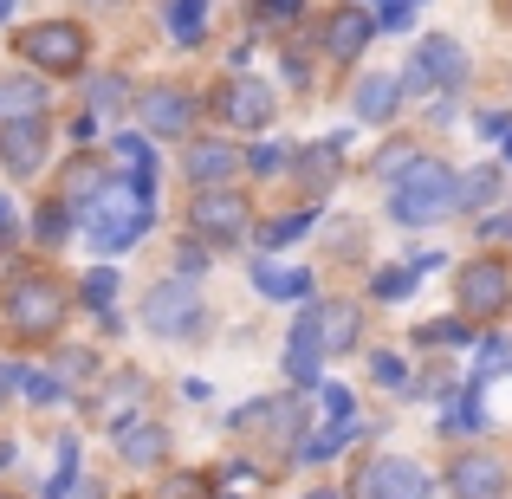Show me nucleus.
<instances>
[{"instance_id": "obj_6", "label": "nucleus", "mask_w": 512, "mask_h": 499, "mask_svg": "<svg viewBox=\"0 0 512 499\" xmlns=\"http://www.w3.org/2000/svg\"><path fill=\"white\" fill-rule=\"evenodd\" d=\"M188 221H195V234L208 240H247V195H234V188H201L195 208H188Z\"/></svg>"}, {"instance_id": "obj_39", "label": "nucleus", "mask_w": 512, "mask_h": 499, "mask_svg": "<svg viewBox=\"0 0 512 499\" xmlns=\"http://www.w3.org/2000/svg\"><path fill=\"white\" fill-rule=\"evenodd\" d=\"M305 0H260V13H273V20H286V13H299Z\"/></svg>"}, {"instance_id": "obj_15", "label": "nucleus", "mask_w": 512, "mask_h": 499, "mask_svg": "<svg viewBox=\"0 0 512 499\" xmlns=\"http://www.w3.org/2000/svg\"><path fill=\"white\" fill-rule=\"evenodd\" d=\"M370 33H376V26L363 20V13L338 7V13H331V20H325V52H331V59H357V52L370 46Z\"/></svg>"}, {"instance_id": "obj_8", "label": "nucleus", "mask_w": 512, "mask_h": 499, "mask_svg": "<svg viewBox=\"0 0 512 499\" xmlns=\"http://www.w3.org/2000/svg\"><path fill=\"white\" fill-rule=\"evenodd\" d=\"M46 111L33 117H7V130H0V163H7L13 175H33L39 163H46Z\"/></svg>"}, {"instance_id": "obj_14", "label": "nucleus", "mask_w": 512, "mask_h": 499, "mask_svg": "<svg viewBox=\"0 0 512 499\" xmlns=\"http://www.w3.org/2000/svg\"><path fill=\"white\" fill-rule=\"evenodd\" d=\"M273 111H279V104H273V91H266L260 78H240V85L227 91V117H234L240 130H266V124H273Z\"/></svg>"}, {"instance_id": "obj_18", "label": "nucleus", "mask_w": 512, "mask_h": 499, "mask_svg": "<svg viewBox=\"0 0 512 499\" xmlns=\"http://www.w3.org/2000/svg\"><path fill=\"white\" fill-rule=\"evenodd\" d=\"M396 104H402V85H396V78L370 72V78L357 85V117H363V124H383V117H396Z\"/></svg>"}, {"instance_id": "obj_23", "label": "nucleus", "mask_w": 512, "mask_h": 499, "mask_svg": "<svg viewBox=\"0 0 512 499\" xmlns=\"http://www.w3.org/2000/svg\"><path fill=\"white\" fill-rule=\"evenodd\" d=\"M137 389H143V370H117L111 389H104V415H111V422H124V409L137 402Z\"/></svg>"}, {"instance_id": "obj_16", "label": "nucleus", "mask_w": 512, "mask_h": 499, "mask_svg": "<svg viewBox=\"0 0 512 499\" xmlns=\"http://www.w3.org/2000/svg\"><path fill=\"white\" fill-rule=\"evenodd\" d=\"M117 448H124V461H137V467H156L169 454V435L156 422H117Z\"/></svg>"}, {"instance_id": "obj_29", "label": "nucleus", "mask_w": 512, "mask_h": 499, "mask_svg": "<svg viewBox=\"0 0 512 499\" xmlns=\"http://www.w3.org/2000/svg\"><path fill=\"white\" fill-rule=\"evenodd\" d=\"M111 299H117V273H91L85 279V305H98V312H104Z\"/></svg>"}, {"instance_id": "obj_26", "label": "nucleus", "mask_w": 512, "mask_h": 499, "mask_svg": "<svg viewBox=\"0 0 512 499\" xmlns=\"http://www.w3.org/2000/svg\"><path fill=\"white\" fill-rule=\"evenodd\" d=\"M415 344H435V350L467 344V325H461V318H441V325H422V331H415Z\"/></svg>"}, {"instance_id": "obj_5", "label": "nucleus", "mask_w": 512, "mask_h": 499, "mask_svg": "<svg viewBox=\"0 0 512 499\" xmlns=\"http://www.w3.org/2000/svg\"><path fill=\"white\" fill-rule=\"evenodd\" d=\"M454 292H461V318H493L512 305V273L500 260H474V266H461Z\"/></svg>"}, {"instance_id": "obj_44", "label": "nucleus", "mask_w": 512, "mask_h": 499, "mask_svg": "<svg viewBox=\"0 0 512 499\" xmlns=\"http://www.w3.org/2000/svg\"><path fill=\"white\" fill-rule=\"evenodd\" d=\"M500 143H506V156H512V130H506V137H500Z\"/></svg>"}, {"instance_id": "obj_48", "label": "nucleus", "mask_w": 512, "mask_h": 499, "mask_svg": "<svg viewBox=\"0 0 512 499\" xmlns=\"http://www.w3.org/2000/svg\"><path fill=\"white\" fill-rule=\"evenodd\" d=\"M0 20H7V0H0Z\"/></svg>"}, {"instance_id": "obj_20", "label": "nucleus", "mask_w": 512, "mask_h": 499, "mask_svg": "<svg viewBox=\"0 0 512 499\" xmlns=\"http://www.w3.org/2000/svg\"><path fill=\"white\" fill-rule=\"evenodd\" d=\"M253 279H260L266 299H305V292H312V279H305V273H286V266H273V260L253 266Z\"/></svg>"}, {"instance_id": "obj_40", "label": "nucleus", "mask_w": 512, "mask_h": 499, "mask_svg": "<svg viewBox=\"0 0 512 499\" xmlns=\"http://www.w3.org/2000/svg\"><path fill=\"white\" fill-rule=\"evenodd\" d=\"M500 363H506V350H500V344H487V350H480V376H493Z\"/></svg>"}, {"instance_id": "obj_13", "label": "nucleus", "mask_w": 512, "mask_h": 499, "mask_svg": "<svg viewBox=\"0 0 512 499\" xmlns=\"http://www.w3.org/2000/svg\"><path fill=\"white\" fill-rule=\"evenodd\" d=\"M240 163H247V156H240L234 143H195L182 169H188V182H195V188H214V182H227Z\"/></svg>"}, {"instance_id": "obj_32", "label": "nucleus", "mask_w": 512, "mask_h": 499, "mask_svg": "<svg viewBox=\"0 0 512 499\" xmlns=\"http://www.w3.org/2000/svg\"><path fill=\"white\" fill-rule=\"evenodd\" d=\"M33 227H39V240H46V247H59V234H65V208H46Z\"/></svg>"}, {"instance_id": "obj_27", "label": "nucleus", "mask_w": 512, "mask_h": 499, "mask_svg": "<svg viewBox=\"0 0 512 499\" xmlns=\"http://www.w3.org/2000/svg\"><path fill=\"white\" fill-rule=\"evenodd\" d=\"M156 499H214V487H208L201 474H169V480H163V493H156Z\"/></svg>"}, {"instance_id": "obj_24", "label": "nucleus", "mask_w": 512, "mask_h": 499, "mask_svg": "<svg viewBox=\"0 0 512 499\" xmlns=\"http://www.w3.org/2000/svg\"><path fill=\"white\" fill-rule=\"evenodd\" d=\"M117 156H124V169H130V182H137V188H156V156H150V143L124 137V143H117Z\"/></svg>"}, {"instance_id": "obj_4", "label": "nucleus", "mask_w": 512, "mask_h": 499, "mask_svg": "<svg viewBox=\"0 0 512 499\" xmlns=\"http://www.w3.org/2000/svg\"><path fill=\"white\" fill-rule=\"evenodd\" d=\"M20 52L39 65V72H78L85 65V33L72 20H46L33 33H20Z\"/></svg>"}, {"instance_id": "obj_33", "label": "nucleus", "mask_w": 512, "mask_h": 499, "mask_svg": "<svg viewBox=\"0 0 512 499\" xmlns=\"http://www.w3.org/2000/svg\"><path fill=\"white\" fill-rule=\"evenodd\" d=\"M370 370H376V383H389V389H402V383H409V370H402L396 357H376Z\"/></svg>"}, {"instance_id": "obj_42", "label": "nucleus", "mask_w": 512, "mask_h": 499, "mask_svg": "<svg viewBox=\"0 0 512 499\" xmlns=\"http://www.w3.org/2000/svg\"><path fill=\"white\" fill-rule=\"evenodd\" d=\"M7 383H20V370H0V389H7Z\"/></svg>"}, {"instance_id": "obj_25", "label": "nucleus", "mask_w": 512, "mask_h": 499, "mask_svg": "<svg viewBox=\"0 0 512 499\" xmlns=\"http://www.w3.org/2000/svg\"><path fill=\"white\" fill-rule=\"evenodd\" d=\"M201 20H208V0H175V7H169V33L182 39V46L201 39Z\"/></svg>"}, {"instance_id": "obj_31", "label": "nucleus", "mask_w": 512, "mask_h": 499, "mask_svg": "<svg viewBox=\"0 0 512 499\" xmlns=\"http://www.w3.org/2000/svg\"><path fill=\"white\" fill-rule=\"evenodd\" d=\"M325 409H331V422H357V402H350V389H325Z\"/></svg>"}, {"instance_id": "obj_45", "label": "nucleus", "mask_w": 512, "mask_h": 499, "mask_svg": "<svg viewBox=\"0 0 512 499\" xmlns=\"http://www.w3.org/2000/svg\"><path fill=\"white\" fill-rule=\"evenodd\" d=\"M85 7H111V0H85Z\"/></svg>"}, {"instance_id": "obj_30", "label": "nucleus", "mask_w": 512, "mask_h": 499, "mask_svg": "<svg viewBox=\"0 0 512 499\" xmlns=\"http://www.w3.org/2000/svg\"><path fill=\"white\" fill-rule=\"evenodd\" d=\"M20 383H26V396H33V402H59L65 396L59 376H20Z\"/></svg>"}, {"instance_id": "obj_43", "label": "nucleus", "mask_w": 512, "mask_h": 499, "mask_svg": "<svg viewBox=\"0 0 512 499\" xmlns=\"http://www.w3.org/2000/svg\"><path fill=\"white\" fill-rule=\"evenodd\" d=\"M305 499H338V493H305Z\"/></svg>"}, {"instance_id": "obj_11", "label": "nucleus", "mask_w": 512, "mask_h": 499, "mask_svg": "<svg viewBox=\"0 0 512 499\" xmlns=\"http://www.w3.org/2000/svg\"><path fill=\"white\" fill-rule=\"evenodd\" d=\"M454 499H506V461L487 448H467L454 461Z\"/></svg>"}, {"instance_id": "obj_21", "label": "nucleus", "mask_w": 512, "mask_h": 499, "mask_svg": "<svg viewBox=\"0 0 512 499\" xmlns=\"http://www.w3.org/2000/svg\"><path fill=\"white\" fill-rule=\"evenodd\" d=\"M493 195H500V175L493 169H467L461 182H454V208H487Z\"/></svg>"}, {"instance_id": "obj_7", "label": "nucleus", "mask_w": 512, "mask_h": 499, "mask_svg": "<svg viewBox=\"0 0 512 499\" xmlns=\"http://www.w3.org/2000/svg\"><path fill=\"white\" fill-rule=\"evenodd\" d=\"M143 325L163 331V337L195 331V325H201V299H195V286H182V279H163V286L143 299Z\"/></svg>"}, {"instance_id": "obj_19", "label": "nucleus", "mask_w": 512, "mask_h": 499, "mask_svg": "<svg viewBox=\"0 0 512 499\" xmlns=\"http://www.w3.org/2000/svg\"><path fill=\"white\" fill-rule=\"evenodd\" d=\"M46 111V85L39 78H0V117H33Z\"/></svg>"}, {"instance_id": "obj_9", "label": "nucleus", "mask_w": 512, "mask_h": 499, "mask_svg": "<svg viewBox=\"0 0 512 499\" xmlns=\"http://www.w3.org/2000/svg\"><path fill=\"white\" fill-rule=\"evenodd\" d=\"M188 124H195V98H188L182 85L143 91V130H150V137H188Z\"/></svg>"}, {"instance_id": "obj_17", "label": "nucleus", "mask_w": 512, "mask_h": 499, "mask_svg": "<svg viewBox=\"0 0 512 499\" xmlns=\"http://www.w3.org/2000/svg\"><path fill=\"white\" fill-rule=\"evenodd\" d=\"M415 59H422V72L435 78V85H461V72H467V52L454 46V39H441V33H428Z\"/></svg>"}, {"instance_id": "obj_28", "label": "nucleus", "mask_w": 512, "mask_h": 499, "mask_svg": "<svg viewBox=\"0 0 512 499\" xmlns=\"http://www.w3.org/2000/svg\"><path fill=\"white\" fill-rule=\"evenodd\" d=\"M409 286H415L409 266H383V273H376V299H409Z\"/></svg>"}, {"instance_id": "obj_36", "label": "nucleus", "mask_w": 512, "mask_h": 499, "mask_svg": "<svg viewBox=\"0 0 512 499\" xmlns=\"http://www.w3.org/2000/svg\"><path fill=\"white\" fill-rule=\"evenodd\" d=\"M98 104L111 111V104H124V78H98Z\"/></svg>"}, {"instance_id": "obj_46", "label": "nucleus", "mask_w": 512, "mask_h": 499, "mask_svg": "<svg viewBox=\"0 0 512 499\" xmlns=\"http://www.w3.org/2000/svg\"><path fill=\"white\" fill-rule=\"evenodd\" d=\"M0 227H7V201H0Z\"/></svg>"}, {"instance_id": "obj_12", "label": "nucleus", "mask_w": 512, "mask_h": 499, "mask_svg": "<svg viewBox=\"0 0 512 499\" xmlns=\"http://www.w3.org/2000/svg\"><path fill=\"white\" fill-rule=\"evenodd\" d=\"M305 331H312L318 350H350L357 344V312H350V305H312V312H305Z\"/></svg>"}, {"instance_id": "obj_2", "label": "nucleus", "mask_w": 512, "mask_h": 499, "mask_svg": "<svg viewBox=\"0 0 512 499\" xmlns=\"http://www.w3.org/2000/svg\"><path fill=\"white\" fill-rule=\"evenodd\" d=\"M389 214H396L402 227H428V221H441V214H454V175L441 163H428V156L402 163V188L389 195Z\"/></svg>"}, {"instance_id": "obj_10", "label": "nucleus", "mask_w": 512, "mask_h": 499, "mask_svg": "<svg viewBox=\"0 0 512 499\" xmlns=\"http://www.w3.org/2000/svg\"><path fill=\"white\" fill-rule=\"evenodd\" d=\"M422 487H428L422 467L402 461V454H383V461H370V467H363V480H357L363 499H415Z\"/></svg>"}, {"instance_id": "obj_37", "label": "nucleus", "mask_w": 512, "mask_h": 499, "mask_svg": "<svg viewBox=\"0 0 512 499\" xmlns=\"http://www.w3.org/2000/svg\"><path fill=\"white\" fill-rule=\"evenodd\" d=\"M383 26H389V33H409V0H396V7H389Z\"/></svg>"}, {"instance_id": "obj_1", "label": "nucleus", "mask_w": 512, "mask_h": 499, "mask_svg": "<svg viewBox=\"0 0 512 499\" xmlns=\"http://www.w3.org/2000/svg\"><path fill=\"white\" fill-rule=\"evenodd\" d=\"M143 227H150V188L137 182H104L98 195H91L85 208V234L98 253H124L130 240H143Z\"/></svg>"}, {"instance_id": "obj_35", "label": "nucleus", "mask_w": 512, "mask_h": 499, "mask_svg": "<svg viewBox=\"0 0 512 499\" xmlns=\"http://www.w3.org/2000/svg\"><path fill=\"white\" fill-rule=\"evenodd\" d=\"M305 227H312V214H299V221H279V227H273V240H266V247H286V240H299V234H305Z\"/></svg>"}, {"instance_id": "obj_22", "label": "nucleus", "mask_w": 512, "mask_h": 499, "mask_svg": "<svg viewBox=\"0 0 512 499\" xmlns=\"http://www.w3.org/2000/svg\"><path fill=\"white\" fill-rule=\"evenodd\" d=\"M318 357H325V350H318L312 344V331H292V350H286V376H292V383H312V376H318Z\"/></svg>"}, {"instance_id": "obj_47", "label": "nucleus", "mask_w": 512, "mask_h": 499, "mask_svg": "<svg viewBox=\"0 0 512 499\" xmlns=\"http://www.w3.org/2000/svg\"><path fill=\"white\" fill-rule=\"evenodd\" d=\"M415 499H435V493H428V487H422V493H415Z\"/></svg>"}, {"instance_id": "obj_34", "label": "nucleus", "mask_w": 512, "mask_h": 499, "mask_svg": "<svg viewBox=\"0 0 512 499\" xmlns=\"http://www.w3.org/2000/svg\"><path fill=\"white\" fill-rule=\"evenodd\" d=\"M59 376H65V383H78V376H91V357H85V350H65V357H59Z\"/></svg>"}, {"instance_id": "obj_41", "label": "nucleus", "mask_w": 512, "mask_h": 499, "mask_svg": "<svg viewBox=\"0 0 512 499\" xmlns=\"http://www.w3.org/2000/svg\"><path fill=\"white\" fill-rule=\"evenodd\" d=\"M0 467H13V441H0Z\"/></svg>"}, {"instance_id": "obj_38", "label": "nucleus", "mask_w": 512, "mask_h": 499, "mask_svg": "<svg viewBox=\"0 0 512 499\" xmlns=\"http://www.w3.org/2000/svg\"><path fill=\"white\" fill-rule=\"evenodd\" d=\"M279 163H286V150H273V143H266V150H253V169H260V175L279 169Z\"/></svg>"}, {"instance_id": "obj_49", "label": "nucleus", "mask_w": 512, "mask_h": 499, "mask_svg": "<svg viewBox=\"0 0 512 499\" xmlns=\"http://www.w3.org/2000/svg\"><path fill=\"white\" fill-rule=\"evenodd\" d=\"M0 499H20V493H0Z\"/></svg>"}, {"instance_id": "obj_3", "label": "nucleus", "mask_w": 512, "mask_h": 499, "mask_svg": "<svg viewBox=\"0 0 512 499\" xmlns=\"http://www.w3.org/2000/svg\"><path fill=\"white\" fill-rule=\"evenodd\" d=\"M7 325H13V337H52L65 325V286L52 273H13Z\"/></svg>"}]
</instances>
